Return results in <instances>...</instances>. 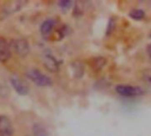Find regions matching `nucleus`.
Wrapping results in <instances>:
<instances>
[{
    "label": "nucleus",
    "mask_w": 151,
    "mask_h": 136,
    "mask_svg": "<svg viewBox=\"0 0 151 136\" xmlns=\"http://www.w3.org/2000/svg\"><path fill=\"white\" fill-rule=\"evenodd\" d=\"M26 75L30 81L39 87H49L52 84L51 79L37 69H30L27 71Z\"/></svg>",
    "instance_id": "nucleus-1"
},
{
    "label": "nucleus",
    "mask_w": 151,
    "mask_h": 136,
    "mask_svg": "<svg viewBox=\"0 0 151 136\" xmlns=\"http://www.w3.org/2000/svg\"><path fill=\"white\" fill-rule=\"evenodd\" d=\"M115 90L119 96L124 97H135L142 96L144 94V91L142 88L132 85L120 84L115 88Z\"/></svg>",
    "instance_id": "nucleus-2"
},
{
    "label": "nucleus",
    "mask_w": 151,
    "mask_h": 136,
    "mask_svg": "<svg viewBox=\"0 0 151 136\" xmlns=\"http://www.w3.org/2000/svg\"><path fill=\"white\" fill-rule=\"evenodd\" d=\"M11 49L19 57L24 58L28 55L30 51L29 43L25 39H16L12 41Z\"/></svg>",
    "instance_id": "nucleus-3"
},
{
    "label": "nucleus",
    "mask_w": 151,
    "mask_h": 136,
    "mask_svg": "<svg viewBox=\"0 0 151 136\" xmlns=\"http://www.w3.org/2000/svg\"><path fill=\"white\" fill-rule=\"evenodd\" d=\"M11 84L14 90L20 96H26L29 93V87L27 83L17 75H12L10 79Z\"/></svg>",
    "instance_id": "nucleus-4"
},
{
    "label": "nucleus",
    "mask_w": 151,
    "mask_h": 136,
    "mask_svg": "<svg viewBox=\"0 0 151 136\" xmlns=\"http://www.w3.org/2000/svg\"><path fill=\"white\" fill-rule=\"evenodd\" d=\"M13 127L10 119L4 116L0 115V136H12Z\"/></svg>",
    "instance_id": "nucleus-5"
},
{
    "label": "nucleus",
    "mask_w": 151,
    "mask_h": 136,
    "mask_svg": "<svg viewBox=\"0 0 151 136\" xmlns=\"http://www.w3.org/2000/svg\"><path fill=\"white\" fill-rule=\"evenodd\" d=\"M11 45L4 38L0 37V62L4 63L9 60L11 58Z\"/></svg>",
    "instance_id": "nucleus-6"
},
{
    "label": "nucleus",
    "mask_w": 151,
    "mask_h": 136,
    "mask_svg": "<svg viewBox=\"0 0 151 136\" xmlns=\"http://www.w3.org/2000/svg\"><path fill=\"white\" fill-rule=\"evenodd\" d=\"M55 25H56V20L53 19H48L44 20L41 25V34L42 35V36L43 37L49 36L51 34Z\"/></svg>",
    "instance_id": "nucleus-7"
},
{
    "label": "nucleus",
    "mask_w": 151,
    "mask_h": 136,
    "mask_svg": "<svg viewBox=\"0 0 151 136\" xmlns=\"http://www.w3.org/2000/svg\"><path fill=\"white\" fill-rule=\"evenodd\" d=\"M44 64H45V66L47 67V69L51 71L52 73H55V72H57L58 70V65H58L57 59L51 55H47L45 57Z\"/></svg>",
    "instance_id": "nucleus-8"
},
{
    "label": "nucleus",
    "mask_w": 151,
    "mask_h": 136,
    "mask_svg": "<svg viewBox=\"0 0 151 136\" xmlns=\"http://www.w3.org/2000/svg\"><path fill=\"white\" fill-rule=\"evenodd\" d=\"M106 64H107V60L104 57H96L93 58L90 61V65L92 69L95 71L101 70Z\"/></svg>",
    "instance_id": "nucleus-9"
},
{
    "label": "nucleus",
    "mask_w": 151,
    "mask_h": 136,
    "mask_svg": "<svg viewBox=\"0 0 151 136\" xmlns=\"http://www.w3.org/2000/svg\"><path fill=\"white\" fill-rule=\"evenodd\" d=\"M33 135L34 136H49L46 128L40 123H36L33 126Z\"/></svg>",
    "instance_id": "nucleus-10"
},
{
    "label": "nucleus",
    "mask_w": 151,
    "mask_h": 136,
    "mask_svg": "<svg viewBox=\"0 0 151 136\" xmlns=\"http://www.w3.org/2000/svg\"><path fill=\"white\" fill-rule=\"evenodd\" d=\"M129 17L134 20H141L145 17V12L141 9H133L129 12Z\"/></svg>",
    "instance_id": "nucleus-11"
},
{
    "label": "nucleus",
    "mask_w": 151,
    "mask_h": 136,
    "mask_svg": "<svg viewBox=\"0 0 151 136\" xmlns=\"http://www.w3.org/2000/svg\"><path fill=\"white\" fill-rule=\"evenodd\" d=\"M142 79L147 83H151V68H145L142 70Z\"/></svg>",
    "instance_id": "nucleus-12"
},
{
    "label": "nucleus",
    "mask_w": 151,
    "mask_h": 136,
    "mask_svg": "<svg viewBox=\"0 0 151 136\" xmlns=\"http://www.w3.org/2000/svg\"><path fill=\"white\" fill-rule=\"evenodd\" d=\"M73 67H74V72L75 73H78L77 74V77L80 78L83 75L84 73V66L82 65L81 62H79V64H74L73 65Z\"/></svg>",
    "instance_id": "nucleus-13"
},
{
    "label": "nucleus",
    "mask_w": 151,
    "mask_h": 136,
    "mask_svg": "<svg viewBox=\"0 0 151 136\" xmlns=\"http://www.w3.org/2000/svg\"><path fill=\"white\" fill-rule=\"evenodd\" d=\"M72 4H73V2L70 0H62V1H59L58 3V5L63 11H67L68 9H70Z\"/></svg>",
    "instance_id": "nucleus-14"
},
{
    "label": "nucleus",
    "mask_w": 151,
    "mask_h": 136,
    "mask_svg": "<svg viewBox=\"0 0 151 136\" xmlns=\"http://www.w3.org/2000/svg\"><path fill=\"white\" fill-rule=\"evenodd\" d=\"M114 29V22H113V19H111L109 20V24H108V27H107V32L106 35H110L111 33V31Z\"/></svg>",
    "instance_id": "nucleus-15"
},
{
    "label": "nucleus",
    "mask_w": 151,
    "mask_h": 136,
    "mask_svg": "<svg viewBox=\"0 0 151 136\" xmlns=\"http://www.w3.org/2000/svg\"><path fill=\"white\" fill-rule=\"evenodd\" d=\"M147 53H148V55L151 58V43L147 46Z\"/></svg>",
    "instance_id": "nucleus-16"
}]
</instances>
